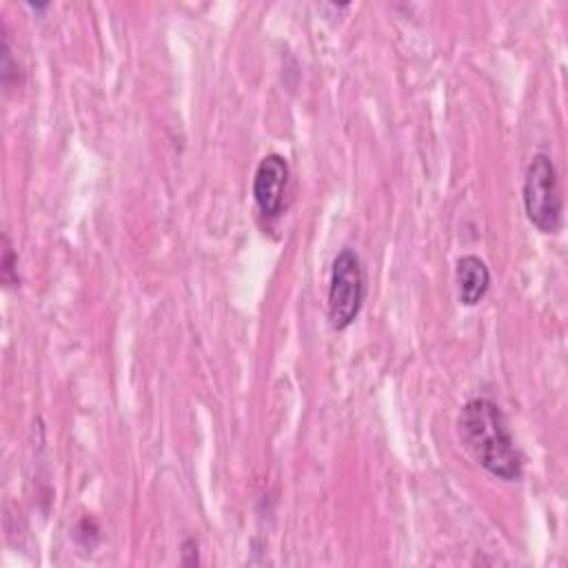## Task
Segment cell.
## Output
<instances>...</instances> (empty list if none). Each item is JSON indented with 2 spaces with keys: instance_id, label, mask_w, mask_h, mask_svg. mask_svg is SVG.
Listing matches in <instances>:
<instances>
[{
  "instance_id": "obj_5",
  "label": "cell",
  "mask_w": 568,
  "mask_h": 568,
  "mask_svg": "<svg viewBox=\"0 0 568 568\" xmlns=\"http://www.w3.org/2000/svg\"><path fill=\"white\" fill-rule=\"evenodd\" d=\"M457 286L459 300L466 306H475L490 286V273L484 260L477 255H464L457 260Z\"/></svg>"
},
{
  "instance_id": "obj_4",
  "label": "cell",
  "mask_w": 568,
  "mask_h": 568,
  "mask_svg": "<svg viewBox=\"0 0 568 568\" xmlns=\"http://www.w3.org/2000/svg\"><path fill=\"white\" fill-rule=\"evenodd\" d=\"M288 182V162L280 153H268L260 160L253 178V197L260 211L275 217L284 204V191Z\"/></svg>"
},
{
  "instance_id": "obj_2",
  "label": "cell",
  "mask_w": 568,
  "mask_h": 568,
  "mask_svg": "<svg viewBox=\"0 0 568 568\" xmlns=\"http://www.w3.org/2000/svg\"><path fill=\"white\" fill-rule=\"evenodd\" d=\"M524 209L544 233H557L561 224V191L557 169L546 153L532 155L524 175Z\"/></svg>"
},
{
  "instance_id": "obj_7",
  "label": "cell",
  "mask_w": 568,
  "mask_h": 568,
  "mask_svg": "<svg viewBox=\"0 0 568 568\" xmlns=\"http://www.w3.org/2000/svg\"><path fill=\"white\" fill-rule=\"evenodd\" d=\"M13 80L18 82V64H13L9 40L4 38L2 40V82H4V87H9Z\"/></svg>"
},
{
  "instance_id": "obj_6",
  "label": "cell",
  "mask_w": 568,
  "mask_h": 568,
  "mask_svg": "<svg viewBox=\"0 0 568 568\" xmlns=\"http://www.w3.org/2000/svg\"><path fill=\"white\" fill-rule=\"evenodd\" d=\"M18 257L13 253V246H11V240L4 235L2 237V282L4 286H13L18 284Z\"/></svg>"
},
{
  "instance_id": "obj_1",
  "label": "cell",
  "mask_w": 568,
  "mask_h": 568,
  "mask_svg": "<svg viewBox=\"0 0 568 568\" xmlns=\"http://www.w3.org/2000/svg\"><path fill=\"white\" fill-rule=\"evenodd\" d=\"M457 426L464 446L481 468L506 481L521 477V453L517 450L508 422L495 402L486 397L466 402Z\"/></svg>"
},
{
  "instance_id": "obj_3",
  "label": "cell",
  "mask_w": 568,
  "mask_h": 568,
  "mask_svg": "<svg viewBox=\"0 0 568 568\" xmlns=\"http://www.w3.org/2000/svg\"><path fill=\"white\" fill-rule=\"evenodd\" d=\"M364 302V271L355 251L337 253L328 282V320L335 331L351 326Z\"/></svg>"
}]
</instances>
